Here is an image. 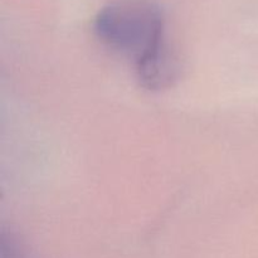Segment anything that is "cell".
I'll return each instance as SVG.
<instances>
[{"mask_svg":"<svg viewBox=\"0 0 258 258\" xmlns=\"http://www.w3.org/2000/svg\"><path fill=\"white\" fill-rule=\"evenodd\" d=\"M93 29L112 50L139 64L168 45L160 9L145 2L112 3L97 13Z\"/></svg>","mask_w":258,"mask_h":258,"instance_id":"1","label":"cell"}]
</instances>
